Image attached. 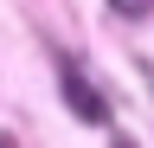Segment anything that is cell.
<instances>
[{
  "instance_id": "cell-2",
  "label": "cell",
  "mask_w": 154,
  "mask_h": 148,
  "mask_svg": "<svg viewBox=\"0 0 154 148\" xmlns=\"http://www.w3.org/2000/svg\"><path fill=\"white\" fill-rule=\"evenodd\" d=\"M109 7H116V13H122V20H141V13L154 7V0H109Z\"/></svg>"
},
{
  "instance_id": "cell-1",
  "label": "cell",
  "mask_w": 154,
  "mask_h": 148,
  "mask_svg": "<svg viewBox=\"0 0 154 148\" xmlns=\"http://www.w3.org/2000/svg\"><path fill=\"white\" fill-rule=\"evenodd\" d=\"M64 97L77 103V116H84V122H103V116H109V103H96L90 90H84V77H77V65H64Z\"/></svg>"
}]
</instances>
